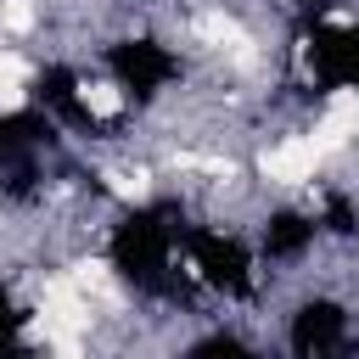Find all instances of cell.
<instances>
[{
    "label": "cell",
    "instance_id": "cell-1",
    "mask_svg": "<svg viewBox=\"0 0 359 359\" xmlns=\"http://www.w3.org/2000/svg\"><path fill=\"white\" fill-rule=\"evenodd\" d=\"M314 168H320V151L309 135H286V140L258 151V174L275 185H303V180H314Z\"/></svg>",
    "mask_w": 359,
    "mask_h": 359
},
{
    "label": "cell",
    "instance_id": "cell-2",
    "mask_svg": "<svg viewBox=\"0 0 359 359\" xmlns=\"http://www.w3.org/2000/svg\"><path fill=\"white\" fill-rule=\"evenodd\" d=\"M325 123H337L342 135H359V90H331V101H325Z\"/></svg>",
    "mask_w": 359,
    "mask_h": 359
},
{
    "label": "cell",
    "instance_id": "cell-3",
    "mask_svg": "<svg viewBox=\"0 0 359 359\" xmlns=\"http://www.w3.org/2000/svg\"><path fill=\"white\" fill-rule=\"evenodd\" d=\"M196 34H202V39H213V45H247V34L236 28V17H224V11H202Z\"/></svg>",
    "mask_w": 359,
    "mask_h": 359
},
{
    "label": "cell",
    "instance_id": "cell-4",
    "mask_svg": "<svg viewBox=\"0 0 359 359\" xmlns=\"http://www.w3.org/2000/svg\"><path fill=\"white\" fill-rule=\"evenodd\" d=\"M79 101L95 112V118H112L118 107H123V95H118V84H107V79H90L84 90H79Z\"/></svg>",
    "mask_w": 359,
    "mask_h": 359
},
{
    "label": "cell",
    "instance_id": "cell-5",
    "mask_svg": "<svg viewBox=\"0 0 359 359\" xmlns=\"http://www.w3.org/2000/svg\"><path fill=\"white\" fill-rule=\"evenodd\" d=\"M0 22L11 34H28L34 28V0H0Z\"/></svg>",
    "mask_w": 359,
    "mask_h": 359
},
{
    "label": "cell",
    "instance_id": "cell-6",
    "mask_svg": "<svg viewBox=\"0 0 359 359\" xmlns=\"http://www.w3.org/2000/svg\"><path fill=\"white\" fill-rule=\"evenodd\" d=\"M107 180H112V191H118L123 202H146V191H151V185H146V174H123V168H112Z\"/></svg>",
    "mask_w": 359,
    "mask_h": 359
},
{
    "label": "cell",
    "instance_id": "cell-7",
    "mask_svg": "<svg viewBox=\"0 0 359 359\" xmlns=\"http://www.w3.org/2000/svg\"><path fill=\"white\" fill-rule=\"evenodd\" d=\"M22 79H28V62L17 50H0V90H22Z\"/></svg>",
    "mask_w": 359,
    "mask_h": 359
},
{
    "label": "cell",
    "instance_id": "cell-8",
    "mask_svg": "<svg viewBox=\"0 0 359 359\" xmlns=\"http://www.w3.org/2000/svg\"><path fill=\"white\" fill-rule=\"evenodd\" d=\"M101 280H107V264L101 258H84L79 264V286H101Z\"/></svg>",
    "mask_w": 359,
    "mask_h": 359
},
{
    "label": "cell",
    "instance_id": "cell-9",
    "mask_svg": "<svg viewBox=\"0 0 359 359\" xmlns=\"http://www.w3.org/2000/svg\"><path fill=\"white\" fill-rule=\"evenodd\" d=\"M56 359H84V342L79 337H56Z\"/></svg>",
    "mask_w": 359,
    "mask_h": 359
},
{
    "label": "cell",
    "instance_id": "cell-10",
    "mask_svg": "<svg viewBox=\"0 0 359 359\" xmlns=\"http://www.w3.org/2000/svg\"><path fill=\"white\" fill-rule=\"evenodd\" d=\"M22 101H28V95H22V90H0V112H17V107H22Z\"/></svg>",
    "mask_w": 359,
    "mask_h": 359
}]
</instances>
